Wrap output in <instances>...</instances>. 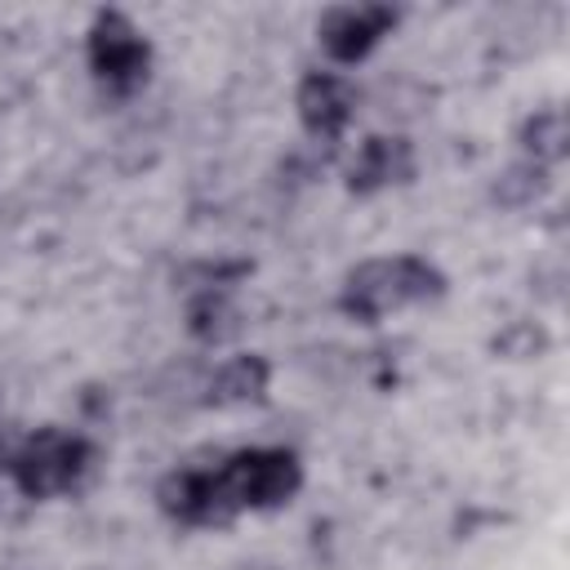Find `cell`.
Wrapping results in <instances>:
<instances>
[{
  "mask_svg": "<svg viewBox=\"0 0 570 570\" xmlns=\"http://www.w3.org/2000/svg\"><path fill=\"white\" fill-rule=\"evenodd\" d=\"M410 178H414V147L401 134H370L347 165V191L356 196H374Z\"/></svg>",
  "mask_w": 570,
  "mask_h": 570,
  "instance_id": "ba28073f",
  "label": "cell"
},
{
  "mask_svg": "<svg viewBox=\"0 0 570 570\" xmlns=\"http://www.w3.org/2000/svg\"><path fill=\"white\" fill-rule=\"evenodd\" d=\"M521 151L530 165H561L570 151V129H566V111L561 107H539L534 116H525L521 125Z\"/></svg>",
  "mask_w": 570,
  "mask_h": 570,
  "instance_id": "8fae6325",
  "label": "cell"
},
{
  "mask_svg": "<svg viewBox=\"0 0 570 570\" xmlns=\"http://www.w3.org/2000/svg\"><path fill=\"white\" fill-rule=\"evenodd\" d=\"M552 347L548 330L539 321H508L494 338H490V352L508 356V361H530V356H543Z\"/></svg>",
  "mask_w": 570,
  "mask_h": 570,
  "instance_id": "4fadbf2b",
  "label": "cell"
},
{
  "mask_svg": "<svg viewBox=\"0 0 570 570\" xmlns=\"http://www.w3.org/2000/svg\"><path fill=\"white\" fill-rule=\"evenodd\" d=\"M298 120L312 134V142H338L356 116V85L338 71H307L294 94Z\"/></svg>",
  "mask_w": 570,
  "mask_h": 570,
  "instance_id": "52a82bcc",
  "label": "cell"
},
{
  "mask_svg": "<svg viewBox=\"0 0 570 570\" xmlns=\"http://www.w3.org/2000/svg\"><path fill=\"white\" fill-rule=\"evenodd\" d=\"M156 503L178 525H227L240 508L232 503L218 468H178L156 485Z\"/></svg>",
  "mask_w": 570,
  "mask_h": 570,
  "instance_id": "5b68a950",
  "label": "cell"
},
{
  "mask_svg": "<svg viewBox=\"0 0 570 570\" xmlns=\"http://www.w3.org/2000/svg\"><path fill=\"white\" fill-rule=\"evenodd\" d=\"M240 276H249V263L245 258H218V263H191V267H183L178 272V281H183V289L187 294H205V289H232Z\"/></svg>",
  "mask_w": 570,
  "mask_h": 570,
  "instance_id": "5bb4252c",
  "label": "cell"
},
{
  "mask_svg": "<svg viewBox=\"0 0 570 570\" xmlns=\"http://www.w3.org/2000/svg\"><path fill=\"white\" fill-rule=\"evenodd\" d=\"M94 468H98V445L80 432H62V428H40L4 463V472L22 499L76 494L94 476Z\"/></svg>",
  "mask_w": 570,
  "mask_h": 570,
  "instance_id": "7a4b0ae2",
  "label": "cell"
},
{
  "mask_svg": "<svg viewBox=\"0 0 570 570\" xmlns=\"http://www.w3.org/2000/svg\"><path fill=\"white\" fill-rule=\"evenodd\" d=\"M187 330L196 343H232L240 334V307L232 303L227 289H205V294H191L187 298Z\"/></svg>",
  "mask_w": 570,
  "mask_h": 570,
  "instance_id": "30bf717a",
  "label": "cell"
},
{
  "mask_svg": "<svg viewBox=\"0 0 570 570\" xmlns=\"http://www.w3.org/2000/svg\"><path fill=\"white\" fill-rule=\"evenodd\" d=\"M396 18H401V13H396L392 4H334V9L321 13L316 40H321V49H325L334 62L352 67V62H361V58L396 27Z\"/></svg>",
  "mask_w": 570,
  "mask_h": 570,
  "instance_id": "8992f818",
  "label": "cell"
},
{
  "mask_svg": "<svg viewBox=\"0 0 570 570\" xmlns=\"http://www.w3.org/2000/svg\"><path fill=\"white\" fill-rule=\"evenodd\" d=\"M9 454H13V450H9V445H4V436H0V468L9 463Z\"/></svg>",
  "mask_w": 570,
  "mask_h": 570,
  "instance_id": "2e32d148",
  "label": "cell"
},
{
  "mask_svg": "<svg viewBox=\"0 0 570 570\" xmlns=\"http://www.w3.org/2000/svg\"><path fill=\"white\" fill-rule=\"evenodd\" d=\"M267 383H272V365L258 352H240L214 370L205 405H249L267 392Z\"/></svg>",
  "mask_w": 570,
  "mask_h": 570,
  "instance_id": "9c48e42d",
  "label": "cell"
},
{
  "mask_svg": "<svg viewBox=\"0 0 570 570\" xmlns=\"http://www.w3.org/2000/svg\"><path fill=\"white\" fill-rule=\"evenodd\" d=\"M223 485L232 494V503L245 512V508H281L298 494L303 485V463L294 459V450L285 445H249V450H236L223 468Z\"/></svg>",
  "mask_w": 570,
  "mask_h": 570,
  "instance_id": "277c9868",
  "label": "cell"
},
{
  "mask_svg": "<svg viewBox=\"0 0 570 570\" xmlns=\"http://www.w3.org/2000/svg\"><path fill=\"white\" fill-rule=\"evenodd\" d=\"M441 294H445V276L428 258L396 254V258H370V263L352 267L343 289H338V307L352 321L374 325L396 307L428 303V298H441Z\"/></svg>",
  "mask_w": 570,
  "mask_h": 570,
  "instance_id": "6da1fadb",
  "label": "cell"
},
{
  "mask_svg": "<svg viewBox=\"0 0 570 570\" xmlns=\"http://www.w3.org/2000/svg\"><path fill=\"white\" fill-rule=\"evenodd\" d=\"M85 49H89L94 80L116 98H129L151 71V45L142 40V31L120 9H98L94 13Z\"/></svg>",
  "mask_w": 570,
  "mask_h": 570,
  "instance_id": "3957f363",
  "label": "cell"
},
{
  "mask_svg": "<svg viewBox=\"0 0 570 570\" xmlns=\"http://www.w3.org/2000/svg\"><path fill=\"white\" fill-rule=\"evenodd\" d=\"M548 187H552V169L530 165V160H517V165H508V169L494 178L490 196H494L499 209H530L534 200L548 196Z\"/></svg>",
  "mask_w": 570,
  "mask_h": 570,
  "instance_id": "7c38bea8",
  "label": "cell"
},
{
  "mask_svg": "<svg viewBox=\"0 0 570 570\" xmlns=\"http://www.w3.org/2000/svg\"><path fill=\"white\" fill-rule=\"evenodd\" d=\"M561 285H566V263H561V254L534 263V272H530V289H534V294H543V298L557 303V298H561Z\"/></svg>",
  "mask_w": 570,
  "mask_h": 570,
  "instance_id": "9a60e30c",
  "label": "cell"
}]
</instances>
